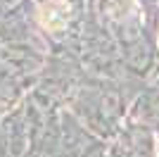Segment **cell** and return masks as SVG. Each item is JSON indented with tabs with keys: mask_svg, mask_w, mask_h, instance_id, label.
Masks as SVG:
<instances>
[{
	"mask_svg": "<svg viewBox=\"0 0 159 157\" xmlns=\"http://www.w3.org/2000/svg\"><path fill=\"white\" fill-rule=\"evenodd\" d=\"M66 17H69V7L64 0H50L38 10V21L48 31H60L66 24Z\"/></svg>",
	"mask_w": 159,
	"mask_h": 157,
	"instance_id": "obj_1",
	"label": "cell"
}]
</instances>
